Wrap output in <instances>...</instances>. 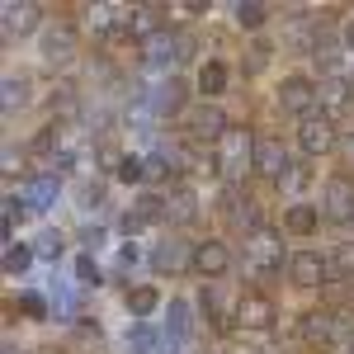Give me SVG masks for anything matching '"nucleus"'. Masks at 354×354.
Listing matches in <instances>:
<instances>
[{"instance_id": "obj_1", "label": "nucleus", "mask_w": 354, "mask_h": 354, "mask_svg": "<svg viewBox=\"0 0 354 354\" xmlns=\"http://www.w3.org/2000/svg\"><path fill=\"white\" fill-rule=\"evenodd\" d=\"M213 156H218V175L236 189L245 175L255 170V137L245 133V128H232V133L218 142V151H213Z\"/></svg>"}, {"instance_id": "obj_2", "label": "nucleus", "mask_w": 354, "mask_h": 354, "mask_svg": "<svg viewBox=\"0 0 354 354\" xmlns=\"http://www.w3.org/2000/svg\"><path fill=\"white\" fill-rule=\"evenodd\" d=\"M288 260H283V236L270 232V227H260V232H250L245 236V270L255 274V279H270L274 270H283Z\"/></svg>"}, {"instance_id": "obj_3", "label": "nucleus", "mask_w": 354, "mask_h": 354, "mask_svg": "<svg viewBox=\"0 0 354 354\" xmlns=\"http://www.w3.org/2000/svg\"><path fill=\"white\" fill-rule=\"evenodd\" d=\"M185 133L194 137V142H222V137L232 133V123H227V113L218 109V104H198V109L185 113Z\"/></svg>"}, {"instance_id": "obj_4", "label": "nucleus", "mask_w": 354, "mask_h": 354, "mask_svg": "<svg viewBox=\"0 0 354 354\" xmlns=\"http://www.w3.org/2000/svg\"><path fill=\"white\" fill-rule=\"evenodd\" d=\"M180 48H185V33L156 28L151 38L137 43V57H142V66H170V62H180Z\"/></svg>"}, {"instance_id": "obj_5", "label": "nucleus", "mask_w": 354, "mask_h": 354, "mask_svg": "<svg viewBox=\"0 0 354 354\" xmlns=\"http://www.w3.org/2000/svg\"><path fill=\"white\" fill-rule=\"evenodd\" d=\"M255 175L279 180V185L293 175V161H288V151H283L279 137H255Z\"/></svg>"}, {"instance_id": "obj_6", "label": "nucleus", "mask_w": 354, "mask_h": 354, "mask_svg": "<svg viewBox=\"0 0 354 354\" xmlns=\"http://www.w3.org/2000/svg\"><path fill=\"white\" fill-rule=\"evenodd\" d=\"M76 53H81V38H76V28L71 24H53L48 33H43V62L48 66H71L76 62Z\"/></svg>"}, {"instance_id": "obj_7", "label": "nucleus", "mask_w": 354, "mask_h": 354, "mask_svg": "<svg viewBox=\"0 0 354 354\" xmlns=\"http://www.w3.org/2000/svg\"><path fill=\"white\" fill-rule=\"evenodd\" d=\"M298 147H302V156H326L330 147H335V128H330L326 113L298 118Z\"/></svg>"}, {"instance_id": "obj_8", "label": "nucleus", "mask_w": 354, "mask_h": 354, "mask_svg": "<svg viewBox=\"0 0 354 354\" xmlns=\"http://www.w3.org/2000/svg\"><path fill=\"white\" fill-rule=\"evenodd\" d=\"M322 218L326 222H350L354 218V185L345 175H330L322 189Z\"/></svg>"}, {"instance_id": "obj_9", "label": "nucleus", "mask_w": 354, "mask_h": 354, "mask_svg": "<svg viewBox=\"0 0 354 354\" xmlns=\"http://www.w3.org/2000/svg\"><path fill=\"white\" fill-rule=\"evenodd\" d=\"M288 279H293L298 288H322L330 279V260H322L317 250H293V255H288Z\"/></svg>"}, {"instance_id": "obj_10", "label": "nucleus", "mask_w": 354, "mask_h": 354, "mask_svg": "<svg viewBox=\"0 0 354 354\" xmlns=\"http://www.w3.org/2000/svg\"><path fill=\"white\" fill-rule=\"evenodd\" d=\"M38 15H43V10H38L33 0H5V10H0V33H5V43H15V38L33 33Z\"/></svg>"}, {"instance_id": "obj_11", "label": "nucleus", "mask_w": 354, "mask_h": 354, "mask_svg": "<svg viewBox=\"0 0 354 354\" xmlns=\"http://www.w3.org/2000/svg\"><path fill=\"white\" fill-rule=\"evenodd\" d=\"M279 109L298 113V118L317 113V85L307 81V76H288V81L279 85Z\"/></svg>"}, {"instance_id": "obj_12", "label": "nucleus", "mask_w": 354, "mask_h": 354, "mask_svg": "<svg viewBox=\"0 0 354 354\" xmlns=\"http://www.w3.org/2000/svg\"><path fill=\"white\" fill-rule=\"evenodd\" d=\"M279 322V312H274V302L265 293H241L236 302V326L241 330H270Z\"/></svg>"}, {"instance_id": "obj_13", "label": "nucleus", "mask_w": 354, "mask_h": 354, "mask_svg": "<svg viewBox=\"0 0 354 354\" xmlns=\"http://www.w3.org/2000/svg\"><path fill=\"white\" fill-rule=\"evenodd\" d=\"M350 100H354V85L350 76H322V85H317V109L326 113H345L350 109Z\"/></svg>"}, {"instance_id": "obj_14", "label": "nucleus", "mask_w": 354, "mask_h": 354, "mask_svg": "<svg viewBox=\"0 0 354 354\" xmlns=\"http://www.w3.org/2000/svg\"><path fill=\"white\" fill-rule=\"evenodd\" d=\"M151 265L156 274H180V270H194V245H185L180 236H170L151 250Z\"/></svg>"}, {"instance_id": "obj_15", "label": "nucleus", "mask_w": 354, "mask_h": 354, "mask_svg": "<svg viewBox=\"0 0 354 354\" xmlns=\"http://www.w3.org/2000/svg\"><path fill=\"white\" fill-rule=\"evenodd\" d=\"M194 270L203 274V279H222V274L232 270V250L222 241H198L194 245Z\"/></svg>"}, {"instance_id": "obj_16", "label": "nucleus", "mask_w": 354, "mask_h": 354, "mask_svg": "<svg viewBox=\"0 0 354 354\" xmlns=\"http://www.w3.org/2000/svg\"><path fill=\"white\" fill-rule=\"evenodd\" d=\"M298 330H302V340H307L312 350H326L330 340L340 335V317H330V312H307Z\"/></svg>"}, {"instance_id": "obj_17", "label": "nucleus", "mask_w": 354, "mask_h": 354, "mask_svg": "<svg viewBox=\"0 0 354 354\" xmlns=\"http://www.w3.org/2000/svg\"><path fill=\"white\" fill-rule=\"evenodd\" d=\"M19 198H24L33 213H48V208L57 203V170H38V175L24 185V194H19Z\"/></svg>"}, {"instance_id": "obj_18", "label": "nucleus", "mask_w": 354, "mask_h": 354, "mask_svg": "<svg viewBox=\"0 0 354 354\" xmlns=\"http://www.w3.org/2000/svg\"><path fill=\"white\" fill-rule=\"evenodd\" d=\"M227 218H232V227H241L245 236H250V232H260V208H255L250 198H241L236 189L227 194Z\"/></svg>"}, {"instance_id": "obj_19", "label": "nucleus", "mask_w": 354, "mask_h": 354, "mask_svg": "<svg viewBox=\"0 0 354 354\" xmlns=\"http://www.w3.org/2000/svg\"><path fill=\"white\" fill-rule=\"evenodd\" d=\"M165 218L175 222V227L194 222V218H198V198H194L189 189H170V194H165Z\"/></svg>"}, {"instance_id": "obj_20", "label": "nucleus", "mask_w": 354, "mask_h": 354, "mask_svg": "<svg viewBox=\"0 0 354 354\" xmlns=\"http://www.w3.org/2000/svg\"><path fill=\"white\" fill-rule=\"evenodd\" d=\"M317 222H322V208H312V203H293V208L283 213V232H293V236H312Z\"/></svg>"}, {"instance_id": "obj_21", "label": "nucleus", "mask_w": 354, "mask_h": 354, "mask_svg": "<svg viewBox=\"0 0 354 354\" xmlns=\"http://www.w3.org/2000/svg\"><path fill=\"white\" fill-rule=\"evenodd\" d=\"M147 104L161 113V118H165V113H180V104H185V85H180V81H161V85H156V95H147Z\"/></svg>"}, {"instance_id": "obj_22", "label": "nucleus", "mask_w": 354, "mask_h": 354, "mask_svg": "<svg viewBox=\"0 0 354 354\" xmlns=\"http://www.w3.org/2000/svg\"><path fill=\"white\" fill-rule=\"evenodd\" d=\"M222 85H227V66L222 62H208L198 71V95H208V104H213V95H222Z\"/></svg>"}, {"instance_id": "obj_23", "label": "nucleus", "mask_w": 354, "mask_h": 354, "mask_svg": "<svg viewBox=\"0 0 354 354\" xmlns=\"http://www.w3.org/2000/svg\"><path fill=\"white\" fill-rule=\"evenodd\" d=\"M312 62H317L326 76H340V71H335V62H340V48H335L330 38H317V43H312Z\"/></svg>"}, {"instance_id": "obj_24", "label": "nucleus", "mask_w": 354, "mask_h": 354, "mask_svg": "<svg viewBox=\"0 0 354 354\" xmlns=\"http://www.w3.org/2000/svg\"><path fill=\"white\" fill-rule=\"evenodd\" d=\"M62 250H66V236L62 232H38V241H33V255L38 260H57Z\"/></svg>"}, {"instance_id": "obj_25", "label": "nucleus", "mask_w": 354, "mask_h": 354, "mask_svg": "<svg viewBox=\"0 0 354 354\" xmlns=\"http://www.w3.org/2000/svg\"><path fill=\"white\" fill-rule=\"evenodd\" d=\"M24 100H28V81H24V76H5V100H0L5 113H15Z\"/></svg>"}, {"instance_id": "obj_26", "label": "nucleus", "mask_w": 354, "mask_h": 354, "mask_svg": "<svg viewBox=\"0 0 354 354\" xmlns=\"http://www.w3.org/2000/svg\"><path fill=\"white\" fill-rule=\"evenodd\" d=\"M28 265H33V250H28V245H5V274H24Z\"/></svg>"}, {"instance_id": "obj_27", "label": "nucleus", "mask_w": 354, "mask_h": 354, "mask_svg": "<svg viewBox=\"0 0 354 354\" xmlns=\"http://www.w3.org/2000/svg\"><path fill=\"white\" fill-rule=\"evenodd\" d=\"M118 180H123V185L147 180V161H137V156H118Z\"/></svg>"}, {"instance_id": "obj_28", "label": "nucleus", "mask_w": 354, "mask_h": 354, "mask_svg": "<svg viewBox=\"0 0 354 354\" xmlns=\"http://www.w3.org/2000/svg\"><path fill=\"white\" fill-rule=\"evenodd\" d=\"M156 302H161V298H156V288H133V293H128V307H133V317H147Z\"/></svg>"}, {"instance_id": "obj_29", "label": "nucleus", "mask_w": 354, "mask_h": 354, "mask_svg": "<svg viewBox=\"0 0 354 354\" xmlns=\"http://www.w3.org/2000/svg\"><path fill=\"white\" fill-rule=\"evenodd\" d=\"M137 218H142V222L165 218V198H156V194H142V198H137Z\"/></svg>"}, {"instance_id": "obj_30", "label": "nucleus", "mask_w": 354, "mask_h": 354, "mask_svg": "<svg viewBox=\"0 0 354 354\" xmlns=\"http://www.w3.org/2000/svg\"><path fill=\"white\" fill-rule=\"evenodd\" d=\"M128 350H133V354H151V350H156V330H151V326H137L133 335H128Z\"/></svg>"}, {"instance_id": "obj_31", "label": "nucleus", "mask_w": 354, "mask_h": 354, "mask_svg": "<svg viewBox=\"0 0 354 354\" xmlns=\"http://www.w3.org/2000/svg\"><path fill=\"white\" fill-rule=\"evenodd\" d=\"M265 15H270L265 5H236V24H241V28H260V24H265Z\"/></svg>"}, {"instance_id": "obj_32", "label": "nucleus", "mask_w": 354, "mask_h": 354, "mask_svg": "<svg viewBox=\"0 0 354 354\" xmlns=\"http://www.w3.org/2000/svg\"><path fill=\"white\" fill-rule=\"evenodd\" d=\"M175 161H180V156H165V151H151V156H147V175H151V180H165Z\"/></svg>"}, {"instance_id": "obj_33", "label": "nucleus", "mask_w": 354, "mask_h": 354, "mask_svg": "<svg viewBox=\"0 0 354 354\" xmlns=\"http://www.w3.org/2000/svg\"><path fill=\"white\" fill-rule=\"evenodd\" d=\"M330 274H354V245H335V255H330Z\"/></svg>"}, {"instance_id": "obj_34", "label": "nucleus", "mask_w": 354, "mask_h": 354, "mask_svg": "<svg viewBox=\"0 0 354 354\" xmlns=\"http://www.w3.org/2000/svg\"><path fill=\"white\" fill-rule=\"evenodd\" d=\"M53 113L71 118V113H76V90H66V85H62V90H57V100H53Z\"/></svg>"}, {"instance_id": "obj_35", "label": "nucleus", "mask_w": 354, "mask_h": 354, "mask_svg": "<svg viewBox=\"0 0 354 354\" xmlns=\"http://www.w3.org/2000/svg\"><path fill=\"white\" fill-rule=\"evenodd\" d=\"M76 279H81V283H100V265H95V255H81V260H76Z\"/></svg>"}, {"instance_id": "obj_36", "label": "nucleus", "mask_w": 354, "mask_h": 354, "mask_svg": "<svg viewBox=\"0 0 354 354\" xmlns=\"http://www.w3.org/2000/svg\"><path fill=\"white\" fill-rule=\"evenodd\" d=\"M19 307H24L33 322H43V317H48V307H43V298H38V293H24V298H19Z\"/></svg>"}, {"instance_id": "obj_37", "label": "nucleus", "mask_w": 354, "mask_h": 354, "mask_svg": "<svg viewBox=\"0 0 354 354\" xmlns=\"http://www.w3.org/2000/svg\"><path fill=\"white\" fill-rule=\"evenodd\" d=\"M118 227L133 236V232H142V218H137V213H123V218H118Z\"/></svg>"}, {"instance_id": "obj_38", "label": "nucleus", "mask_w": 354, "mask_h": 354, "mask_svg": "<svg viewBox=\"0 0 354 354\" xmlns=\"http://www.w3.org/2000/svg\"><path fill=\"white\" fill-rule=\"evenodd\" d=\"M302 185H307V170H302V165H293V175H288V189H302Z\"/></svg>"}, {"instance_id": "obj_39", "label": "nucleus", "mask_w": 354, "mask_h": 354, "mask_svg": "<svg viewBox=\"0 0 354 354\" xmlns=\"http://www.w3.org/2000/svg\"><path fill=\"white\" fill-rule=\"evenodd\" d=\"M345 48H350V53H354V19H350V24H345Z\"/></svg>"}, {"instance_id": "obj_40", "label": "nucleus", "mask_w": 354, "mask_h": 354, "mask_svg": "<svg viewBox=\"0 0 354 354\" xmlns=\"http://www.w3.org/2000/svg\"><path fill=\"white\" fill-rule=\"evenodd\" d=\"M345 156H350V161H354V133L345 137Z\"/></svg>"}, {"instance_id": "obj_41", "label": "nucleus", "mask_w": 354, "mask_h": 354, "mask_svg": "<svg viewBox=\"0 0 354 354\" xmlns=\"http://www.w3.org/2000/svg\"><path fill=\"white\" fill-rule=\"evenodd\" d=\"M350 354H354V345H350Z\"/></svg>"}, {"instance_id": "obj_42", "label": "nucleus", "mask_w": 354, "mask_h": 354, "mask_svg": "<svg viewBox=\"0 0 354 354\" xmlns=\"http://www.w3.org/2000/svg\"><path fill=\"white\" fill-rule=\"evenodd\" d=\"M350 222H354V218H350Z\"/></svg>"}]
</instances>
